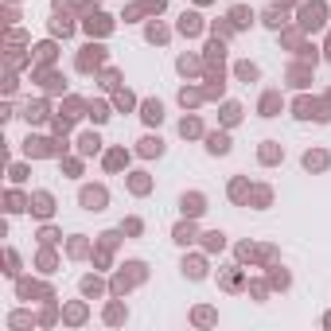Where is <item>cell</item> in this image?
<instances>
[{
    "mask_svg": "<svg viewBox=\"0 0 331 331\" xmlns=\"http://www.w3.org/2000/svg\"><path fill=\"white\" fill-rule=\"evenodd\" d=\"M82 203H86V211H102V207H106V191H102V187H98V191L86 187V191H82Z\"/></svg>",
    "mask_w": 331,
    "mask_h": 331,
    "instance_id": "obj_1",
    "label": "cell"
},
{
    "mask_svg": "<svg viewBox=\"0 0 331 331\" xmlns=\"http://www.w3.org/2000/svg\"><path fill=\"white\" fill-rule=\"evenodd\" d=\"M320 24H324V8L320 4H308L304 8V28H320Z\"/></svg>",
    "mask_w": 331,
    "mask_h": 331,
    "instance_id": "obj_2",
    "label": "cell"
},
{
    "mask_svg": "<svg viewBox=\"0 0 331 331\" xmlns=\"http://www.w3.org/2000/svg\"><path fill=\"white\" fill-rule=\"evenodd\" d=\"M160 117H164V106H160V102H144V121H148V125H160Z\"/></svg>",
    "mask_w": 331,
    "mask_h": 331,
    "instance_id": "obj_3",
    "label": "cell"
},
{
    "mask_svg": "<svg viewBox=\"0 0 331 331\" xmlns=\"http://www.w3.org/2000/svg\"><path fill=\"white\" fill-rule=\"evenodd\" d=\"M207 148H211V152H215V156H226V152H230V137H222V133H215V137H211V144H207Z\"/></svg>",
    "mask_w": 331,
    "mask_h": 331,
    "instance_id": "obj_4",
    "label": "cell"
},
{
    "mask_svg": "<svg viewBox=\"0 0 331 331\" xmlns=\"http://www.w3.org/2000/svg\"><path fill=\"white\" fill-rule=\"evenodd\" d=\"M140 152H144V156H160V152H164V140H160V137H156V140L148 137V140H140Z\"/></svg>",
    "mask_w": 331,
    "mask_h": 331,
    "instance_id": "obj_5",
    "label": "cell"
},
{
    "mask_svg": "<svg viewBox=\"0 0 331 331\" xmlns=\"http://www.w3.org/2000/svg\"><path fill=\"white\" fill-rule=\"evenodd\" d=\"M179 28H183L187 35H195V31H199V16H183V20H179Z\"/></svg>",
    "mask_w": 331,
    "mask_h": 331,
    "instance_id": "obj_6",
    "label": "cell"
},
{
    "mask_svg": "<svg viewBox=\"0 0 331 331\" xmlns=\"http://www.w3.org/2000/svg\"><path fill=\"white\" fill-rule=\"evenodd\" d=\"M183 211H191V215H199V211H203V199H199V195H191V199L183 195Z\"/></svg>",
    "mask_w": 331,
    "mask_h": 331,
    "instance_id": "obj_7",
    "label": "cell"
},
{
    "mask_svg": "<svg viewBox=\"0 0 331 331\" xmlns=\"http://www.w3.org/2000/svg\"><path fill=\"white\" fill-rule=\"evenodd\" d=\"M324 164H328V156H324V152H316V156L308 152V156H304V167H324Z\"/></svg>",
    "mask_w": 331,
    "mask_h": 331,
    "instance_id": "obj_8",
    "label": "cell"
},
{
    "mask_svg": "<svg viewBox=\"0 0 331 331\" xmlns=\"http://www.w3.org/2000/svg\"><path fill=\"white\" fill-rule=\"evenodd\" d=\"M35 211H39V215H51V195H39V199H35Z\"/></svg>",
    "mask_w": 331,
    "mask_h": 331,
    "instance_id": "obj_9",
    "label": "cell"
},
{
    "mask_svg": "<svg viewBox=\"0 0 331 331\" xmlns=\"http://www.w3.org/2000/svg\"><path fill=\"white\" fill-rule=\"evenodd\" d=\"M82 152H98V137H82Z\"/></svg>",
    "mask_w": 331,
    "mask_h": 331,
    "instance_id": "obj_10",
    "label": "cell"
},
{
    "mask_svg": "<svg viewBox=\"0 0 331 331\" xmlns=\"http://www.w3.org/2000/svg\"><path fill=\"white\" fill-rule=\"evenodd\" d=\"M106 164H110V167H121V164H125V152H110V160H106Z\"/></svg>",
    "mask_w": 331,
    "mask_h": 331,
    "instance_id": "obj_11",
    "label": "cell"
},
{
    "mask_svg": "<svg viewBox=\"0 0 331 331\" xmlns=\"http://www.w3.org/2000/svg\"><path fill=\"white\" fill-rule=\"evenodd\" d=\"M175 242H191V226H179L175 230Z\"/></svg>",
    "mask_w": 331,
    "mask_h": 331,
    "instance_id": "obj_12",
    "label": "cell"
},
{
    "mask_svg": "<svg viewBox=\"0 0 331 331\" xmlns=\"http://www.w3.org/2000/svg\"><path fill=\"white\" fill-rule=\"evenodd\" d=\"M90 117H94V121H106L110 113H106V106H94V110H90Z\"/></svg>",
    "mask_w": 331,
    "mask_h": 331,
    "instance_id": "obj_13",
    "label": "cell"
}]
</instances>
